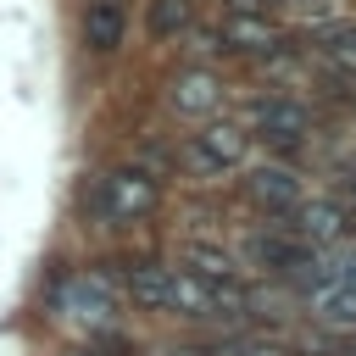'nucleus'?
I'll list each match as a JSON object with an SVG mask.
<instances>
[{"mask_svg":"<svg viewBox=\"0 0 356 356\" xmlns=\"http://www.w3.org/2000/svg\"><path fill=\"white\" fill-rule=\"evenodd\" d=\"M156 200H161L156 178H150V172H134V167L106 172V178H100V189H95V211H100L106 222H134V217L156 211Z\"/></svg>","mask_w":356,"mask_h":356,"instance_id":"nucleus-1","label":"nucleus"},{"mask_svg":"<svg viewBox=\"0 0 356 356\" xmlns=\"http://www.w3.org/2000/svg\"><path fill=\"white\" fill-rule=\"evenodd\" d=\"M245 150H250V134L239 122H206L189 139V167L195 172H228V167L245 161Z\"/></svg>","mask_w":356,"mask_h":356,"instance_id":"nucleus-2","label":"nucleus"},{"mask_svg":"<svg viewBox=\"0 0 356 356\" xmlns=\"http://www.w3.org/2000/svg\"><path fill=\"white\" fill-rule=\"evenodd\" d=\"M217 44L222 50H239V56H273L284 44V28L256 17V11H228L222 28H217Z\"/></svg>","mask_w":356,"mask_h":356,"instance_id":"nucleus-3","label":"nucleus"},{"mask_svg":"<svg viewBox=\"0 0 356 356\" xmlns=\"http://www.w3.org/2000/svg\"><path fill=\"white\" fill-rule=\"evenodd\" d=\"M245 195H250L261 211H273V217H289V211L306 200V189H300V178H295L289 167H256V172L245 178Z\"/></svg>","mask_w":356,"mask_h":356,"instance_id":"nucleus-4","label":"nucleus"},{"mask_svg":"<svg viewBox=\"0 0 356 356\" xmlns=\"http://www.w3.org/2000/svg\"><path fill=\"white\" fill-rule=\"evenodd\" d=\"M278 228H284V234H295L300 245H334V239L345 234V211H339L334 200H300Z\"/></svg>","mask_w":356,"mask_h":356,"instance_id":"nucleus-5","label":"nucleus"},{"mask_svg":"<svg viewBox=\"0 0 356 356\" xmlns=\"http://www.w3.org/2000/svg\"><path fill=\"white\" fill-rule=\"evenodd\" d=\"M250 128L267 134V139H278V145H300L306 128H312V111L300 100H256L250 106Z\"/></svg>","mask_w":356,"mask_h":356,"instance_id":"nucleus-6","label":"nucleus"},{"mask_svg":"<svg viewBox=\"0 0 356 356\" xmlns=\"http://www.w3.org/2000/svg\"><path fill=\"white\" fill-rule=\"evenodd\" d=\"M172 111H184V117H211L217 106H222V83H217V72H206V67H189V72H178L172 78Z\"/></svg>","mask_w":356,"mask_h":356,"instance_id":"nucleus-7","label":"nucleus"},{"mask_svg":"<svg viewBox=\"0 0 356 356\" xmlns=\"http://www.w3.org/2000/svg\"><path fill=\"white\" fill-rule=\"evenodd\" d=\"M128 295H134L139 306H150V312H172V306H178V273L161 267V261H139V267L128 273Z\"/></svg>","mask_w":356,"mask_h":356,"instance_id":"nucleus-8","label":"nucleus"},{"mask_svg":"<svg viewBox=\"0 0 356 356\" xmlns=\"http://www.w3.org/2000/svg\"><path fill=\"white\" fill-rule=\"evenodd\" d=\"M250 261H261V267H273V273H289V278H295V273L312 261V245H300V239H295V234H284V228H278V234H256V239H250Z\"/></svg>","mask_w":356,"mask_h":356,"instance_id":"nucleus-9","label":"nucleus"},{"mask_svg":"<svg viewBox=\"0 0 356 356\" xmlns=\"http://www.w3.org/2000/svg\"><path fill=\"white\" fill-rule=\"evenodd\" d=\"M83 39H89V50H117L122 44V6L117 0H95L89 11H83Z\"/></svg>","mask_w":356,"mask_h":356,"instance_id":"nucleus-10","label":"nucleus"},{"mask_svg":"<svg viewBox=\"0 0 356 356\" xmlns=\"http://www.w3.org/2000/svg\"><path fill=\"white\" fill-rule=\"evenodd\" d=\"M56 300H61V306H72L78 317H106V312H111V295H106V284H100V278H72V284H61V289H56Z\"/></svg>","mask_w":356,"mask_h":356,"instance_id":"nucleus-11","label":"nucleus"},{"mask_svg":"<svg viewBox=\"0 0 356 356\" xmlns=\"http://www.w3.org/2000/svg\"><path fill=\"white\" fill-rule=\"evenodd\" d=\"M189 17H195V6H189V0H150V6H145V28H150L156 39L184 33V28H189Z\"/></svg>","mask_w":356,"mask_h":356,"instance_id":"nucleus-12","label":"nucleus"},{"mask_svg":"<svg viewBox=\"0 0 356 356\" xmlns=\"http://www.w3.org/2000/svg\"><path fill=\"white\" fill-rule=\"evenodd\" d=\"M184 261H189V273L206 278V284H228V278H234V256L217 250V245H189Z\"/></svg>","mask_w":356,"mask_h":356,"instance_id":"nucleus-13","label":"nucleus"},{"mask_svg":"<svg viewBox=\"0 0 356 356\" xmlns=\"http://www.w3.org/2000/svg\"><path fill=\"white\" fill-rule=\"evenodd\" d=\"M72 356H106V350H72Z\"/></svg>","mask_w":356,"mask_h":356,"instance_id":"nucleus-14","label":"nucleus"}]
</instances>
